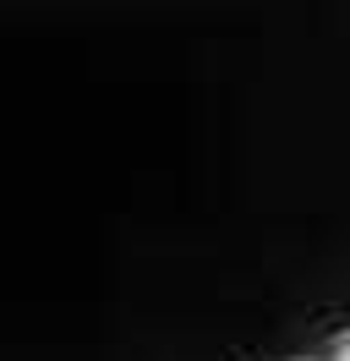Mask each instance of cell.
<instances>
[{
    "instance_id": "obj_1",
    "label": "cell",
    "mask_w": 350,
    "mask_h": 361,
    "mask_svg": "<svg viewBox=\"0 0 350 361\" xmlns=\"http://www.w3.org/2000/svg\"><path fill=\"white\" fill-rule=\"evenodd\" d=\"M334 361H350V339H339V345H334Z\"/></svg>"
}]
</instances>
